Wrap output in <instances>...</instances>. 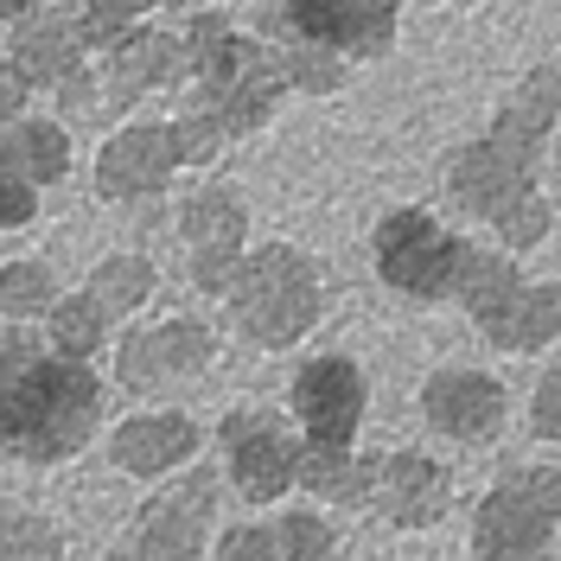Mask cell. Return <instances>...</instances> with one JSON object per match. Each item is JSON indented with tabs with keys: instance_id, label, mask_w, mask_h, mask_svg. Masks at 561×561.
Masks as SVG:
<instances>
[{
	"instance_id": "obj_10",
	"label": "cell",
	"mask_w": 561,
	"mask_h": 561,
	"mask_svg": "<svg viewBox=\"0 0 561 561\" xmlns=\"http://www.w3.org/2000/svg\"><path fill=\"white\" fill-rule=\"evenodd\" d=\"M287 409H294V427L307 447H357L364 415H370V377L345 351L307 357L287 383Z\"/></svg>"
},
{
	"instance_id": "obj_7",
	"label": "cell",
	"mask_w": 561,
	"mask_h": 561,
	"mask_svg": "<svg viewBox=\"0 0 561 561\" xmlns=\"http://www.w3.org/2000/svg\"><path fill=\"white\" fill-rule=\"evenodd\" d=\"M217 491L224 485H217L210 466H185L173 485H160L135 517H128V529L115 536L108 561H205Z\"/></svg>"
},
{
	"instance_id": "obj_26",
	"label": "cell",
	"mask_w": 561,
	"mask_h": 561,
	"mask_svg": "<svg viewBox=\"0 0 561 561\" xmlns=\"http://www.w3.org/2000/svg\"><path fill=\"white\" fill-rule=\"evenodd\" d=\"M51 300H58V280H51L45 262H7L0 268V319H13V325L45 319Z\"/></svg>"
},
{
	"instance_id": "obj_23",
	"label": "cell",
	"mask_w": 561,
	"mask_h": 561,
	"mask_svg": "<svg viewBox=\"0 0 561 561\" xmlns=\"http://www.w3.org/2000/svg\"><path fill=\"white\" fill-rule=\"evenodd\" d=\"M83 294H90L108 319L135 313V307H147V294H153V262H147V255H135V249L103 255V262L90 268V287H83Z\"/></svg>"
},
{
	"instance_id": "obj_29",
	"label": "cell",
	"mask_w": 561,
	"mask_h": 561,
	"mask_svg": "<svg viewBox=\"0 0 561 561\" xmlns=\"http://www.w3.org/2000/svg\"><path fill=\"white\" fill-rule=\"evenodd\" d=\"M529 434L549 440V447H561V357L542 370V383L529 396Z\"/></svg>"
},
{
	"instance_id": "obj_32",
	"label": "cell",
	"mask_w": 561,
	"mask_h": 561,
	"mask_svg": "<svg viewBox=\"0 0 561 561\" xmlns=\"http://www.w3.org/2000/svg\"><path fill=\"white\" fill-rule=\"evenodd\" d=\"M38 7H45V0H0V20H26Z\"/></svg>"
},
{
	"instance_id": "obj_8",
	"label": "cell",
	"mask_w": 561,
	"mask_h": 561,
	"mask_svg": "<svg viewBox=\"0 0 561 561\" xmlns=\"http://www.w3.org/2000/svg\"><path fill=\"white\" fill-rule=\"evenodd\" d=\"M459 237L447 224H434L427 210H389L370 237V255H377V275H383L389 294L402 300H454V275H459Z\"/></svg>"
},
{
	"instance_id": "obj_19",
	"label": "cell",
	"mask_w": 561,
	"mask_h": 561,
	"mask_svg": "<svg viewBox=\"0 0 561 561\" xmlns=\"http://www.w3.org/2000/svg\"><path fill=\"white\" fill-rule=\"evenodd\" d=\"M210 561H339V529L319 511H275L262 524H230Z\"/></svg>"
},
{
	"instance_id": "obj_28",
	"label": "cell",
	"mask_w": 561,
	"mask_h": 561,
	"mask_svg": "<svg viewBox=\"0 0 561 561\" xmlns=\"http://www.w3.org/2000/svg\"><path fill=\"white\" fill-rule=\"evenodd\" d=\"M280 65H287V83H294V90H339V83H345L339 58H332V51H313V45L280 51Z\"/></svg>"
},
{
	"instance_id": "obj_20",
	"label": "cell",
	"mask_w": 561,
	"mask_h": 561,
	"mask_svg": "<svg viewBox=\"0 0 561 561\" xmlns=\"http://www.w3.org/2000/svg\"><path fill=\"white\" fill-rule=\"evenodd\" d=\"M108 51V96L122 103H135V96H147V90H160V83H173L179 70H185V38H167V33H128L115 38V45H103Z\"/></svg>"
},
{
	"instance_id": "obj_5",
	"label": "cell",
	"mask_w": 561,
	"mask_h": 561,
	"mask_svg": "<svg viewBox=\"0 0 561 561\" xmlns=\"http://www.w3.org/2000/svg\"><path fill=\"white\" fill-rule=\"evenodd\" d=\"M224 300H230V319H237V332L249 345L294 351L319 319V268H313V255L268 243L255 255H243V268H237Z\"/></svg>"
},
{
	"instance_id": "obj_30",
	"label": "cell",
	"mask_w": 561,
	"mask_h": 561,
	"mask_svg": "<svg viewBox=\"0 0 561 561\" xmlns=\"http://www.w3.org/2000/svg\"><path fill=\"white\" fill-rule=\"evenodd\" d=\"M33 217H38V192L20 173L0 167V230H26Z\"/></svg>"
},
{
	"instance_id": "obj_13",
	"label": "cell",
	"mask_w": 561,
	"mask_h": 561,
	"mask_svg": "<svg viewBox=\"0 0 561 561\" xmlns=\"http://www.w3.org/2000/svg\"><path fill=\"white\" fill-rule=\"evenodd\" d=\"M90 45H83V26L65 20V13H26L13 20V70L26 77V90H58L70 108L96 103V83H90Z\"/></svg>"
},
{
	"instance_id": "obj_6",
	"label": "cell",
	"mask_w": 561,
	"mask_h": 561,
	"mask_svg": "<svg viewBox=\"0 0 561 561\" xmlns=\"http://www.w3.org/2000/svg\"><path fill=\"white\" fill-rule=\"evenodd\" d=\"M561 536V466H517L472 504L479 561H556Z\"/></svg>"
},
{
	"instance_id": "obj_14",
	"label": "cell",
	"mask_w": 561,
	"mask_h": 561,
	"mask_svg": "<svg viewBox=\"0 0 561 561\" xmlns=\"http://www.w3.org/2000/svg\"><path fill=\"white\" fill-rule=\"evenodd\" d=\"M179 230L192 249V280L198 294H230V280L243 268V243H249V210L230 185H198L185 210H179Z\"/></svg>"
},
{
	"instance_id": "obj_16",
	"label": "cell",
	"mask_w": 561,
	"mask_h": 561,
	"mask_svg": "<svg viewBox=\"0 0 561 561\" xmlns=\"http://www.w3.org/2000/svg\"><path fill=\"white\" fill-rule=\"evenodd\" d=\"M370 511H377L389 529H434L447 511H454V472H447L434 454H415V447L377 454Z\"/></svg>"
},
{
	"instance_id": "obj_25",
	"label": "cell",
	"mask_w": 561,
	"mask_h": 561,
	"mask_svg": "<svg viewBox=\"0 0 561 561\" xmlns=\"http://www.w3.org/2000/svg\"><path fill=\"white\" fill-rule=\"evenodd\" d=\"M0 561H65V529L38 504H0Z\"/></svg>"
},
{
	"instance_id": "obj_18",
	"label": "cell",
	"mask_w": 561,
	"mask_h": 561,
	"mask_svg": "<svg viewBox=\"0 0 561 561\" xmlns=\"http://www.w3.org/2000/svg\"><path fill=\"white\" fill-rule=\"evenodd\" d=\"M205 447V427L192 415H179V409H140V415L115 421V434H108V459H115V472H128V479H167V472H185L192 459Z\"/></svg>"
},
{
	"instance_id": "obj_27",
	"label": "cell",
	"mask_w": 561,
	"mask_h": 561,
	"mask_svg": "<svg viewBox=\"0 0 561 561\" xmlns=\"http://www.w3.org/2000/svg\"><path fill=\"white\" fill-rule=\"evenodd\" d=\"M147 7H153V0H83V20H77V26H83V45H96V51L115 45Z\"/></svg>"
},
{
	"instance_id": "obj_24",
	"label": "cell",
	"mask_w": 561,
	"mask_h": 561,
	"mask_svg": "<svg viewBox=\"0 0 561 561\" xmlns=\"http://www.w3.org/2000/svg\"><path fill=\"white\" fill-rule=\"evenodd\" d=\"M45 332H51L45 345L58 351V357H83V364H90V357L103 351V339H108V313L90 300V294H58L51 313H45Z\"/></svg>"
},
{
	"instance_id": "obj_1",
	"label": "cell",
	"mask_w": 561,
	"mask_h": 561,
	"mask_svg": "<svg viewBox=\"0 0 561 561\" xmlns=\"http://www.w3.org/2000/svg\"><path fill=\"white\" fill-rule=\"evenodd\" d=\"M561 115V70L536 65L517 83V96L497 108L485 135L472 147H459L447 167V192L459 198V210L485 217L491 230L504 237V249H536L549 237V205L536 192V153Z\"/></svg>"
},
{
	"instance_id": "obj_12",
	"label": "cell",
	"mask_w": 561,
	"mask_h": 561,
	"mask_svg": "<svg viewBox=\"0 0 561 561\" xmlns=\"http://www.w3.org/2000/svg\"><path fill=\"white\" fill-rule=\"evenodd\" d=\"M421 421L454 440V447H485L504 434L511 421V389L497 383L491 370H466V364H447L421 383Z\"/></svg>"
},
{
	"instance_id": "obj_11",
	"label": "cell",
	"mask_w": 561,
	"mask_h": 561,
	"mask_svg": "<svg viewBox=\"0 0 561 561\" xmlns=\"http://www.w3.org/2000/svg\"><path fill=\"white\" fill-rule=\"evenodd\" d=\"M217 357V332L205 319H153L135 325L115 351V383L128 396H167L179 383H198Z\"/></svg>"
},
{
	"instance_id": "obj_2",
	"label": "cell",
	"mask_w": 561,
	"mask_h": 561,
	"mask_svg": "<svg viewBox=\"0 0 561 561\" xmlns=\"http://www.w3.org/2000/svg\"><path fill=\"white\" fill-rule=\"evenodd\" d=\"M103 427V377L83 357H58L38 332L0 325V459L65 466Z\"/></svg>"
},
{
	"instance_id": "obj_15",
	"label": "cell",
	"mask_w": 561,
	"mask_h": 561,
	"mask_svg": "<svg viewBox=\"0 0 561 561\" xmlns=\"http://www.w3.org/2000/svg\"><path fill=\"white\" fill-rule=\"evenodd\" d=\"M280 26L332 58H383L396 38V0H280Z\"/></svg>"
},
{
	"instance_id": "obj_17",
	"label": "cell",
	"mask_w": 561,
	"mask_h": 561,
	"mask_svg": "<svg viewBox=\"0 0 561 561\" xmlns=\"http://www.w3.org/2000/svg\"><path fill=\"white\" fill-rule=\"evenodd\" d=\"M185 167V140H179V122H147V128H122V135L103 147L96 160V192L108 205H140L153 198L167 179Z\"/></svg>"
},
{
	"instance_id": "obj_9",
	"label": "cell",
	"mask_w": 561,
	"mask_h": 561,
	"mask_svg": "<svg viewBox=\"0 0 561 561\" xmlns=\"http://www.w3.org/2000/svg\"><path fill=\"white\" fill-rule=\"evenodd\" d=\"M217 447H224V472L243 504H280L300 485V434L268 409H230L217 421Z\"/></svg>"
},
{
	"instance_id": "obj_4",
	"label": "cell",
	"mask_w": 561,
	"mask_h": 561,
	"mask_svg": "<svg viewBox=\"0 0 561 561\" xmlns=\"http://www.w3.org/2000/svg\"><path fill=\"white\" fill-rule=\"evenodd\" d=\"M454 300L472 313V325L485 332V345L536 357V351L561 345V287L549 280H524L511 255L497 249H459Z\"/></svg>"
},
{
	"instance_id": "obj_33",
	"label": "cell",
	"mask_w": 561,
	"mask_h": 561,
	"mask_svg": "<svg viewBox=\"0 0 561 561\" xmlns=\"http://www.w3.org/2000/svg\"><path fill=\"white\" fill-rule=\"evenodd\" d=\"M556 173H561V140H556Z\"/></svg>"
},
{
	"instance_id": "obj_22",
	"label": "cell",
	"mask_w": 561,
	"mask_h": 561,
	"mask_svg": "<svg viewBox=\"0 0 561 561\" xmlns=\"http://www.w3.org/2000/svg\"><path fill=\"white\" fill-rule=\"evenodd\" d=\"M0 167L7 173H20L33 192L45 185H58L70 173V140L58 122H13L7 135H0Z\"/></svg>"
},
{
	"instance_id": "obj_3",
	"label": "cell",
	"mask_w": 561,
	"mask_h": 561,
	"mask_svg": "<svg viewBox=\"0 0 561 561\" xmlns=\"http://www.w3.org/2000/svg\"><path fill=\"white\" fill-rule=\"evenodd\" d=\"M185 70L198 77V108L224 128V140L262 128L275 115V103L294 90L287 65H280V45L243 38L224 13H198L185 26Z\"/></svg>"
},
{
	"instance_id": "obj_31",
	"label": "cell",
	"mask_w": 561,
	"mask_h": 561,
	"mask_svg": "<svg viewBox=\"0 0 561 561\" xmlns=\"http://www.w3.org/2000/svg\"><path fill=\"white\" fill-rule=\"evenodd\" d=\"M20 103H26V77H20L13 65H0V128L20 115Z\"/></svg>"
},
{
	"instance_id": "obj_21",
	"label": "cell",
	"mask_w": 561,
	"mask_h": 561,
	"mask_svg": "<svg viewBox=\"0 0 561 561\" xmlns=\"http://www.w3.org/2000/svg\"><path fill=\"white\" fill-rule=\"evenodd\" d=\"M377 485V454L357 447H300V491L332 511H364Z\"/></svg>"
}]
</instances>
